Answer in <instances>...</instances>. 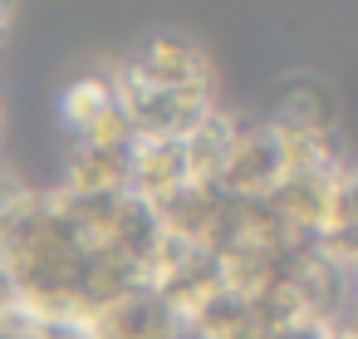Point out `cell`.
Masks as SVG:
<instances>
[{"label": "cell", "mask_w": 358, "mask_h": 339, "mask_svg": "<svg viewBox=\"0 0 358 339\" xmlns=\"http://www.w3.org/2000/svg\"><path fill=\"white\" fill-rule=\"evenodd\" d=\"M231 133H236V118L211 109L187 138H182V153H187V172L196 187H216L221 167H226V148H231Z\"/></svg>", "instance_id": "obj_5"}, {"label": "cell", "mask_w": 358, "mask_h": 339, "mask_svg": "<svg viewBox=\"0 0 358 339\" xmlns=\"http://www.w3.org/2000/svg\"><path fill=\"white\" fill-rule=\"evenodd\" d=\"M10 305V285H6V275H0V310Z\"/></svg>", "instance_id": "obj_8"}, {"label": "cell", "mask_w": 358, "mask_h": 339, "mask_svg": "<svg viewBox=\"0 0 358 339\" xmlns=\"http://www.w3.org/2000/svg\"><path fill=\"white\" fill-rule=\"evenodd\" d=\"M343 314H348V319H358V270L348 275V305H343Z\"/></svg>", "instance_id": "obj_7"}, {"label": "cell", "mask_w": 358, "mask_h": 339, "mask_svg": "<svg viewBox=\"0 0 358 339\" xmlns=\"http://www.w3.org/2000/svg\"><path fill=\"white\" fill-rule=\"evenodd\" d=\"M314 246L338 275L358 270V162H348V158L329 177V207H324V226H319Z\"/></svg>", "instance_id": "obj_3"}, {"label": "cell", "mask_w": 358, "mask_h": 339, "mask_svg": "<svg viewBox=\"0 0 358 339\" xmlns=\"http://www.w3.org/2000/svg\"><path fill=\"white\" fill-rule=\"evenodd\" d=\"M285 177H289L285 128L275 118H255V123H241L236 118V133H231L226 167H221L216 187L226 197H270Z\"/></svg>", "instance_id": "obj_1"}, {"label": "cell", "mask_w": 358, "mask_h": 339, "mask_svg": "<svg viewBox=\"0 0 358 339\" xmlns=\"http://www.w3.org/2000/svg\"><path fill=\"white\" fill-rule=\"evenodd\" d=\"M84 339H187V324L167 310V300L152 285H138L103 310H94L79 324Z\"/></svg>", "instance_id": "obj_2"}, {"label": "cell", "mask_w": 358, "mask_h": 339, "mask_svg": "<svg viewBox=\"0 0 358 339\" xmlns=\"http://www.w3.org/2000/svg\"><path fill=\"white\" fill-rule=\"evenodd\" d=\"M25 197H30V187L6 167V162H0V231H6L10 221H15V212L25 207Z\"/></svg>", "instance_id": "obj_6"}, {"label": "cell", "mask_w": 358, "mask_h": 339, "mask_svg": "<svg viewBox=\"0 0 358 339\" xmlns=\"http://www.w3.org/2000/svg\"><path fill=\"white\" fill-rule=\"evenodd\" d=\"M133 74H143L148 84L157 89H172V94H196V89H211V74H206V55L192 35H152L133 60H128Z\"/></svg>", "instance_id": "obj_4"}]
</instances>
